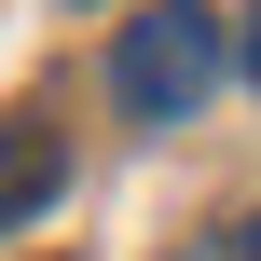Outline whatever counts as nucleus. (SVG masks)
<instances>
[{
    "instance_id": "f257e3e1",
    "label": "nucleus",
    "mask_w": 261,
    "mask_h": 261,
    "mask_svg": "<svg viewBox=\"0 0 261 261\" xmlns=\"http://www.w3.org/2000/svg\"><path fill=\"white\" fill-rule=\"evenodd\" d=\"M220 69H234V28H220L206 0H151V14H124V41H110V96H124L138 124H193Z\"/></svg>"
},
{
    "instance_id": "f03ea898",
    "label": "nucleus",
    "mask_w": 261,
    "mask_h": 261,
    "mask_svg": "<svg viewBox=\"0 0 261 261\" xmlns=\"http://www.w3.org/2000/svg\"><path fill=\"white\" fill-rule=\"evenodd\" d=\"M55 193H69V138H55L41 110H14V124H0V234H14V220H41Z\"/></svg>"
},
{
    "instance_id": "7ed1b4c3",
    "label": "nucleus",
    "mask_w": 261,
    "mask_h": 261,
    "mask_svg": "<svg viewBox=\"0 0 261 261\" xmlns=\"http://www.w3.org/2000/svg\"><path fill=\"white\" fill-rule=\"evenodd\" d=\"M234 69H248V83H261V0H248V14H234Z\"/></svg>"
},
{
    "instance_id": "20e7f679",
    "label": "nucleus",
    "mask_w": 261,
    "mask_h": 261,
    "mask_svg": "<svg viewBox=\"0 0 261 261\" xmlns=\"http://www.w3.org/2000/svg\"><path fill=\"white\" fill-rule=\"evenodd\" d=\"M179 261H248V248H234V220H220V234H193V248H179Z\"/></svg>"
},
{
    "instance_id": "39448f33",
    "label": "nucleus",
    "mask_w": 261,
    "mask_h": 261,
    "mask_svg": "<svg viewBox=\"0 0 261 261\" xmlns=\"http://www.w3.org/2000/svg\"><path fill=\"white\" fill-rule=\"evenodd\" d=\"M234 248H248V261H261V220H234Z\"/></svg>"
}]
</instances>
